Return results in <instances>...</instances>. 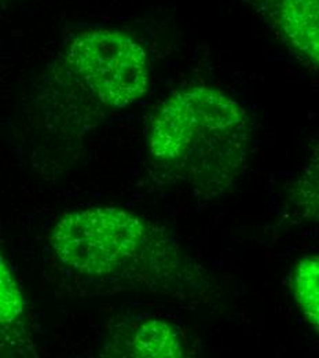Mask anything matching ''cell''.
Returning a JSON list of instances; mask_svg holds the SVG:
<instances>
[{
	"label": "cell",
	"mask_w": 319,
	"mask_h": 358,
	"mask_svg": "<svg viewBox=\"0 0 319 358\" xmlns=\"http://www.w3.org/2000/svg\"><path fill=\"white\" fill-rule=\"evenodd\" d=\"M50 247L65 268L94 280L178 298L209 287L205 268L168 229L117 207L65 213L51 229Z\"/></svg>",
	"instance_id": "obj_1"
},
{
	"label": "cell",
	"mask_w": 319,
	"mask_h": 358,
	"mask_svg": "<svg viewBox=\"0 0 319 358\" xmlns=\"http://www.w3.org/2000/svg\"><path fill=\"white\" fill-rule=\"evenodd\" d=\"M282 39L309 65L319 59V0H256Z\"/></svg>",
	"instance_id": "obj_4"
},
{
	"label": "cell",
	"mask_w": 319,
	"mask_h": 358,
	"mask_svg": "<svg viewBox=\"0 0 319 358\" xmlns=\"http://www.w3.org/2000/svg\"><path fill=\"white\" fill-rule=\"evenodd\" d=\"M150 86L149 54L133 36L112 28L76 34L65 45L61 65L45 86V120L57 130L83 133L96 110H123Z\"/></svg>",
	"instance_id": "obj_3"
},
{
	"label": "cell",
	"mask_w": 319,
	"mask_h": 358,
	"mask_svg": "<svg viewBox=\"0 0 319 358\" xmlns=\"http://www.w3.org/2000/svg\"><path fill=\"white\" fill-rule=\"evenodd\" d=\"M292 291L306 321L318 331L319 325V258L309 255L293 270Z\"/></svg>",
	"instance_id": "obj_7"
},
{
	"label": "cell",
	"mask_w": 319,
	"mask_h": 358,
	"mask_svg": "<svg viewBox=\"0 0 319 358\" xmlns=\"http://www.w3.org/2000/svg\"><path fill=\"white\" fill-rule=\"evenodd\" d=\"M251 124L246 109L222 90H179L151 116L150 163L161 178L201 196H221L245 170L252 145Z\"/></svg>",
	"instance_id": "obj_2"
},
{
	"label": "cell",
	"mask_w": 319,
	"mask_h": 358,
	"mask_svg": "<svg viewBox=\"0 0 319 358\" xmlns=\"http://www.w3.org/2000/svg\"><path fill=\"white\" fill-rule=\"evenodd\" d=\"M116 356L140 358L184 357L183 339L175 325L165 320H143L131 331Z\"/></svg>",
	"instance_id": "obj_6"
},
{
	"label": "cell",
	"mask_w": 319,
	"mask_h": 358,
	"mask_svg": "<svg viewBox=\"0 0 319 358\" xmlns=\"http://www.w3.org/2000/svg\"><path fill=\"white\" fill-rule=\"evenodd\" d=\"M39 357L24 294L0 250V358Z\"/></svg>",
	"instance_id": "obj_5"
}]
</instances>
